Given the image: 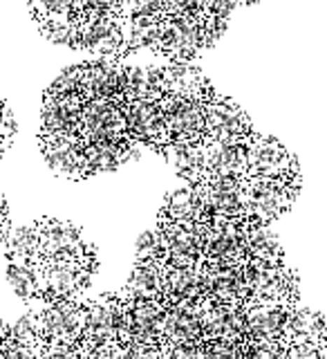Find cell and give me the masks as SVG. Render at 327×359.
<instances>
[{"label":"cell","mask_w":327,"mask_h":359,"mask_svg":"<svg viewBox=\"0 0 327 359\" xmlns=\"http://www.w3.org/2000/svg\"><path fill=\"white\" fill-rule=\"evenodd\" d=\"M132 74L128 61L88 59L63 70L45 90L39 149L56 175L88 180L139 155L132 133Z\"/></svg>","instance_id":"obj_1"},{"label":"cell","mask_w":327,"mask_h":359,"mask_svg":"<svg viewBox=\"0 0 327 359\" xmlns=\"http://www.w3.org/2000/svg\"><path fill=\"white\" fill-rule=\"evenodd\" d=\"M233 0H130L128 32L134 54L164 63H193L229 29Z\"/></svg>","instance_id":"obj_2"},{"label":"cell","mask_w":327,"mask_h":359,"mask_svg":"<svg viewBox=\"0 0 327 359\" xmlns=\"http://www.w3.org/2000/svg\"><path fill=\"white\" fill-rule=\"evenodd\" d=\"M7 263L22 265L36 278L39 301L81 299L97 272V252L72 222L41 218L9 233Z\"/></svg>","instance_id":"obj_3"},{"label":"cell","mask_w":327,"mask_h":359,"mask_svg":"<svg viewBox=\"0 0 327 359\" xmlns=\"http://www.w3.org/2000/svg\"><path fill=\"white\" fill-rule=\"evenodd\" d=\"M130 0H29L41 34L56 45L92 54V59L128 61L134 56L128 32Z\"/></svg>","instance_id":"obj_4"},{"label":"cell","mask_w":327,"mask_h":359,"mask_svg":"<svg viewBox=\"0 0 327 359\" xmlns=\"http://www.w3.org/2000/svg\"><path fill=\"white\" fill-rule=\"evenodd\" d=\"M83 323L85 299L56 301L36 310V325L43 344H78Z\"/></svg>","instance_id":"obj_5"},{"label":"cell","mask_w":327,"mask_h":359,"mask_svg":"<svg viewBox=\"0 0 327 359\" xmlns=\"http://www.w3.org/2000/svg\"><path fill=\"white\" fill-rule=\"evenodd\" d=\"M14 137H16V117L7 106V101L0 97V160H3L9 146L14 144Z\"/></svg>","instance_id":"obj_6"},{"label":"cell","mask_w":327,"mask_h":359,"mask_svg":"<svg viewBox=\"0 0 327 359\" xmlns=\"http://www.w3.org/2000/svg\"><path fill=\"white\" fill-rule=\"evenodd\" d=\"M235 7H246V5H258L260 0H233Z\"/></svg>","instance_id":"obj_7"},{"label":"cell","mask_w":327,"mask_h":359,"mask_svg":"<svg viewBox=\"0 0 327 359\" xmlns=\"http://www.w3.org/2000/svg\"><path fill=\"white\" fill-rule=\"evenodd\" d=\"M7 328H9V323H7V321H3V319H0V341H3V337H5Z\"/></svg>","instance_id":"obj_8"}]
</instances>
